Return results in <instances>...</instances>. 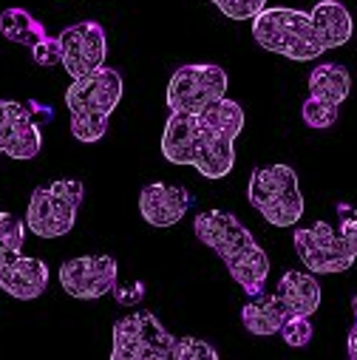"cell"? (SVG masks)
I'll list each match as a JSON object with an SVG mask.
<instances>
[{"label": "cell", "mask_w": 357, "mask_h": 360, "mask_svg": "<svg viewBox=\"0 0 357 360\" xmlns=\"http://www.w3.org/2000/svg\"><path fill=\"white\" fill-rule=\"evenodd\" d=\"M26 221H20L15 213L9 210H0V269L6 264H12L26 241Z\"/></svg>", "instance_id": "20"}, {"label": "cell", "mask_w": 357, "mask_h": 360, "mask_svg": "<svg viewBox=\"0 0 357 360\" xmlns=\"http://www.w3.org/2000/svg\"><path fill=\"white\" fill-rule=\"evenodd\" d=\"M193 233L205 247H210L224 261L235 284L249 298L264 292L266 276H270V255L238 221V216L227 210H205L193 219Z\"/></svg>", "instance_id": "2"}, {"label": "cell", "mask_w": 357, "mask_h": 360, "mask_svg": "<svg viewBox=\"0 0 357 360\" xmlns=\"http://www.w3.org/2000/svg\"><path fill=\"white\" fill-rule=\"evenodd\" d=\"M249 205L275 227H295L304 216V193L290 165L255 167L247 185Z\"/></svg>", "instance_id": "5"}, {"label": "cell", "mask_w": 357, "mask_h": 360, "mask_svg": "<svg viewBox=\"0 0 357 360\" xmlns=\"http://www.w3.org/2000/svg\"><path fill=\"white\" fill-rule=\"evenodd\" d=\"M162 153L170 165H190L207 179H224L235 165V139L216 131L202 114L170 111Z\"/></svg>", "instance_id": "3"}, {"label": "cell", "mask_w": 357, "mask_h": 360, "mask_svg": "<svg viewBox=\"0 0 357 360\" xmlns=\"http://www.w3.org/2000/svg\"><path fill=\"white\" fill-rule=\"evenodd\" d=\"M351 312H354V323L349 329V340H346V352L351 360H357V295L351 298Z\"/></svg>", "instance_id": "27"}, {"label": "cell", "mask_w": 357, "mask_h": 360, "mask_svg": "<svg viewBox=\"0 0 357 360\" xmlns=\"http://www.w3.org/2000/svg\"><path fill=\"white\" fill-rule=\"evenodd\" d=\"M351 91V77L337 63H323L309 74V94L340 105Z\"/></svg>", "instance_id": "17"}, {"label": "cell", "mask_w": 357, "mask_h": 360, "mask_svg": "<svg viewBox=\"0 0 357 360\" xmlns=\"http://www.w3.org/2000/svg\"><path fill=\"white\" fill-rule=\"evenodd\" d=\"M178 338L153 312H134L114 323L111 360H176Z\"/></svg>", "instance_id": "6"}, {"label": "cell", "mask_w": 357, "mask_h": 360, "mask_svg": "<svg viewBox=\"0 0 357 360\" xmlns=\"http://www.w3.org/2000/svg\"><path fill=\"white\" fill-rule=\"evenodd\" d=\"M290 315H287V309L281 307V301L275 298V292L273 295H252V301H247L244 304V309H241V323H244V329L247 332H252V335H275V332H281V326H284V321H287Z\"/></svg>", "instance_id": "16"}, {"label": "cell", "mask_w": 357, "mask_h": 360, "mask_svg": "<svg viewBox=\"0 0 357 360\" xmlns=\"http://www.w3.org/2000/svg\"><path fill=\"white\" fill-rule=\"evenodd\" d=\"M292 244L304 266L315 276H337L354 264V252L346 247L340 233L329 221H315L312 227L295 230Z\"/></svg>", "instance_id": "9"}, {"label": "cell", "mask_w": 357, "mask_h": 360, "mask_svg": "<svg viewBox=\"0 0 357 360\" xmlns=\"http://www.w3.org/2000/svg\"><path fill=\"white\" fill-rule=\"evenodd\" d=\"M227 71L213 63H193L173 71L167 82V108L176 114H202L227 94Z\"/></svg>", "instance_id": "8"}, {"label": "cell", "mask_w": 357, "mask_h": 360, "mask_svg": "<svg viewBox=\"0 0 357 360\" xmlns=\"http://www.w3.org/2000/svg\"><path fill=\"white\" fill-rule=\"evenodd\" d=\"M312 321L306 315H290L281 326V338L284 343H290L292 349H304L309 340H312Z\"/></svg>", "instance_id": "22"}, {"label": "cell", "mask_w": 357, "mask_h": 360, "mask_svg": "<svg viewBox=\"0 0 357 360\" xmlns=\"http://www.w3.org/2000/svg\"><path fill=\"white\" fill-rule=\"evenodd\" d=\"M202 117H205L216 131H221V134H227V136H233V139L244 131V108H241L235 100L221 97V100L210 103V105L202 111Z\"/></svg>", "instance_id": "19"}, {"label": "cell", "mask_w": 357, "mask_h": 360, "mask_svg": "<svg viewBox=\"0 0 357 360\" xmlns=\"http://www.w3.org/2000/svg\"><path fill=\"white\" fill-rule=\"evenodd\" d=\"M337 108H340V105L309 94V100H306L304 108H301V117H304V122H306L309 128L323 131V128H332V125L337 122Z\"/></svg>", "instance_id": "21"}, {"label": "cell", "mask_w": 357, "mask_h": 360, "mask_svg": "<svg viewBox=\"0 0 357 360\" xmlns=\"http://www.w3.org/2000/svg\"><path fill=\"white\" fill-rule=\"evenodd\" d=\"M219 360V352L202 340V338H193V335H185V338H178V357L176 360Z\"/></svg>", "instance_id": "24"}, {"label": "cell", "mask_w": 357, "mask_h": 360, "mask_svg": "<svg viewBox=\"0 0 357 360\" xmlns=\"http://www.w3.org/2000/svg\"><path fill=\"white\" fill-rule=\"evenodd\" d=\"M57 40H60V51H63L60 65L65 68V74L71 79L103 68L108 43H105V29L97 20H82V23L65 26L57 34Z\"/></svg>", "instance_id": "10"}, {"label": "cell", "mask_w": 357, "mask_h": 360, "mask_svg": "<svg viewBox=\"0 0 357 360\" xmlns=\"http://www.w3.org/2000/svg\"><path fill=\"white\" fill-rule=\"evenodd\" d=\"M190 205H193V196L182 185L153 182V185H145L139 193V213L150 227L178 224L185 219V213L190 210Z\"/></svg>", "instance_id": "13"}, {"label": "cell", "mask_w": 357, "mask_h": 360, "mask_svg": "<svg viewBox=\"0 0 357 360\" xmlns=\"http://www.w3.org/2000/svg\"><path fill=\"white\" fill-rule=\"evenodd\" d=\"M32 57H34V63H37V65H60V63H63L60 40L46 34L37 46H32Z\"/></svg>", "instance_id": "25"}, {"label": "cell", "mask_w": 357, "mask_h": 360, "mask_svg": "<svg viewBox=\"0 0 357 360\" xmlns=\"http://www.w3.org/2000/svg\"><path fill=\"white\" fill-rule=\"evenodd\" d=\"M210 4L230 20H252L261 9H266V0H210Z\"/></svg>", "instance_id": "23"}, {"label": "cell", "mask_w": 357, "mask_h": 360, "mask_svg": "<svg viewBox=\"0 0 357 360\" xmlns=\"http://www.w3.org/2000/svg\"><path fill=\"white\" fill-rule=\"evenodd\" d=\"M48 287V266L40 258L18 255L12 264L0 269V290L18 301H34Z\"/></svg>", "instance_id": "14"}, {"label": "cell", "mask_w": 357, "mask_h": 360, "mask_svg": "<svg viewBox=\"0 0 357 360\" xmlns=\"http://www.w3.org/2000/svg\"><path fill=\"white\" fill-rule=\"evenodd\" d=\"M122 100V77L114 68H97L71 79L65 91V108L71 111V136L94 145L105 136L108 120Z\"/></svg>", "instance_id": "4"}, {"label": "cell", "mask_w": 357, "mask_h": 360, "mask_svg": "<svg viewBox=\"0 0 357 360\" xmlns=\"http://www.w3.org/2000/svg\"><path fill=\"white\" fill-rule=\"evenodd\" d=\"M252 37L266 51L309 63L351 40V15L337 0H320L312 12L261 9L252 18Z\"/></svg>", "instance_id": "1"}, {"label": "cell", "mask_w": 357, "mask_h": 360, "mask_svg": "<svg viewBox=\"0 0 357 360\" xmlns=\"http://www.w3.org/2000/svg\"><path fill=\"white\" fill-rule=\"evenodd\" d=\"M43 150V131L29 105L0 100V156L18 162L34 159Z\"/></svg>", "instance_id": "12"}, {"label": "cell", "mask_w": 357, "mask_h": 360, "mask_svg": "<svg viewBox=\"0 0 357 360\" xmlns=\"http://www.w3.org/2000/svg\"><path fill=\"white\" fill-rule=\"evenodd\" d=\"M340 238L346 241V247L357 255V210H351L349 205H340V224H337Z\"/></svg>", "instance_id": "26"}, {"label": "cell", "mask_w": 357, "mask_h": 360, "mask_svg": "<svg viewBox=\"0 0 357 360\" xmlns=\"http://www.w3.org/2000/svg\"><path fill=\"white\" fill-rule=\"evenodd\" d=\"M275 298L281 301V307L287 309V315H306L312 318L320 307V284L315 281V273H290L281 276L278 287H275Z\"/></svg>", "instance_id": "15"}, {"label": "cell", "mask_w": 357, "mask_h": 360, "mask_svg": "<svg viewBox=\"0 0 357 360\" xmlns=\"http://www.w3.org/2000/svg\"><path fill=\"white\" fill-rule=\"evenodd\" d=\"M82 193L85 188L79 179H57L46 188H37L29 199L26 227L40 238H60L71 233Z\"/></svg>", "instance_id": "7"}, {"label": "cell", "mask_w": 357, "mask_h": 360, "mask_svg": "<svg viewBox=\"0 0 357 360\" xmlns=\"http://www.w3.org/2000/svg\"><path fill=\"white\" fill-rule=\"evenodd\" d=\"M0 34H4L9 43H20V46H37L46 37V26L32 18L26 9H4L0 12Z\"/></svg>", "instance_id": "18"}, {"label": "cell", "mask_w": 357, "mask_h": 360, "mask_svg": "<svg viewBox=\"0 0 357 360\" xmlns=\"http://www.w3.org/2000/svg\"><path fill=\"white\" fill-rule=\"evenodd\" d=\"M60 284L77 301H97L117 290L114 255H79L60 266Z\"/></svg>", "instance_id": "11"}]
</instances>
